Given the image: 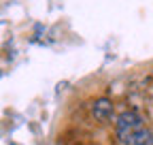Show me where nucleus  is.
<instances>
[{
  "mask_svg": "<svg viewBox=\"0 0 153 145\" xmlns=\"http://www.w3.org/2000/svg\"><path fill=\"white\" fill-rule=\"evenodd\" d=\"M115 128L121 145H153V132L143 124V117L136 111L119 113Z\"/></svg>",
  "mask_w": 153,
  "mask_h": 145,
  "instance_id": "f257e3e1",
  "label": "nucleus"
},
{
  "mask_svg": "<svg viewBox=\"0 0 153 145\" xmlns=\"http://www.w3.org/2000/svg\"><path fill=\"white\" fill-rule=\"evenodd\" d=\"M91 113L94 117L98 120V122H108L115 113V109H113V102L108 98H98V100H94L91 102Z\"/></svg>",
  "mask_w": 153,
  "mask_h": 145,
  "instance_id": "f03ea898",
  "label": "nucleus"
}]
</instances>
